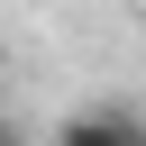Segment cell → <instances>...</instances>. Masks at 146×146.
<instances>
[{
  "instance_id": "1",
  "label": "cell",
  "mask_w": 146,
  "mask_h": 146,
  "mask_svg": "<svg viewBox=\"0 0 146 146\" xmlns=\"http://www.w3.org/2000/svg\"><path fill=\"white\" fill-rule=\"evenodd\" d=\"M55 146H146V119L119 110V100H110V110H73V119L55 128Z\"/></svg>"
},
{
  "instance_id": "2",
  "label": "cell",
  "mask_w": 146,
  "mask_h": 146,
  "mask_svg": "<svg viewBox=\"0 0 146 146\" xmlns=\"http://www.w3.org/2000/svg\"><path fill=\"white\" fill-rule=\"evenodd\" d=\"M0 146H27V128H18V119H9V110H0Z\"/></svg>"
}]
</instances>
